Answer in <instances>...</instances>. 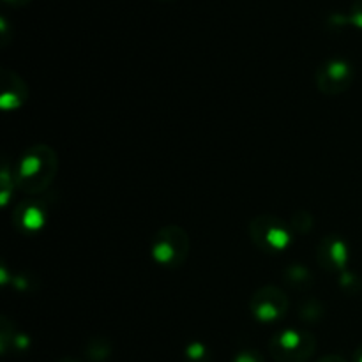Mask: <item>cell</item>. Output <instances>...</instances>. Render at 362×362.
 Returning <instances> with one entry per match:
<instances>
[{"instance_id":"cell-22","label":"cell","mask_w":362,"mask_h":362,"mask_svg":"<svg viewBox=\"0 0 362 362\" xmlns=\"http://www.w3.org/2000/svg\"><path fill=\"white\" fill-rule=\"evenodd\" d=\"M57 362H80L78 359H73V357H64V359L57 361Z\"/></svg>"},{"instance_id":"cell-6","label":"cell","mask_w":362,"mask_h":362,"mask_svg":"<svg viewBox=\"0 0 362 362\" xmlns=\"http://www.w3.org/2000/svg\"><path fill=\"white\" fill-rule=\"evenodd\" d=\"M356 78L352 64L345 59H329L318 67L317 87L325 95H338L349 90Z\"/></svg>"},{"instance_id":"cell-3","label":"cell","mask_w":362,"mask_h":362,"mask_svg":"<svg viewBox=\"0 0 362 362\" xmlns=\"http://www.w3.org/2000/svg\"><path fill=\"white\" fill-rule=\"evenodd\" d=\"M317 350V338L303 329H283L269 341V352L276 362H308Z\"/></svg>"},{"instance_id":"cell-11","label":"cell","mask_w":362,"mask_h":362,"mask_svg":"<svg viewBox=\"0 0 362 362\" xmlns=\"http://www.w3.org/2000/svg\"><path fill=\"white\" fill-rule=\"evenodd\" d=\"M113 345L108 338L105 336H95L90 338L85 345V356L88 357V361L92 362H105L112 356Z\"/></svg>"},{"instance_id":"cell-17","label":"cell","mask_w":362,"mask_h":362,"mask_svg":"<svg viewBox=\"0 0 362 362\" xmlns=\"http://www.w3.org/2000/svg\"><path fill=\"white\" fill-rule=\"evenodd\" d=\"M232 362H265V359L258 350H243L233 357Z\"/></svg>"},{"instance_id":"cell-10","label":"cell","mask_w":362,"mask_h":362,"mask_svg":"<svg viewBox=\"0 0 362 362\" xmlns=\"http://www.w3.org/2000/svg\"><path fill=\"white\" fill-rule=\"evenodd\" d=\"M0 341H2V354L6 356L9 350L23 352L30 346V339L27 334H21L16 331V327L7 322V318H2V332H0Z\"/></svg>"},{"instance_id":"cell-21","label":"cell","mask_w":362,"mask_h":362,"mask_svg":"<svg viewBox=\"0 0 362 362\" xmlns=\"http://www.w3.org/2000/svg\"><path fill=\"white\" fill-rule=\"evenodd\" d=\"M354 362H362V345L357 346V350L354 352Z\"/></svg>"},{"instance_id":"cell-13","label":"cell","mask_w":362,"mask_h":362,"mask_svg":"<svg viewBox=\"0 0 362 362\" xmlns=\"http://www.w3.org/2000/svg\"><path fill=\"white\" fill-rule=\"evenodd\" d=\"M184 356H186L187 362H211V352L200 341L189 343L184 350Z\"/></svg>"},{"instance_id":"cell-15","label":"cell","mask_w":362,"mask_h":362,"mask_svg":"<svg viewBox=\"0 0 362 362\" xmlns=\"http://www.w3.org/2000/svg\"><path fill=\"white\" fill-rule=\"evenodd\" d=\"M339 286H341L346 293H352V296H356V293H359V290H361V281L356 274L345 271L339 274Z\"/></svg>"},{"instance_id":"cell-23","label":"cell","mask_w":362,"mask_h":362,"mask_svg":"<svg viewBox=\"0 0 362 362\" xmlns=\"http://www.w3.org/2000/svg\"><path fill=\"white\" fill-rule=\"evenodd\" d=\"M165 2H168V0H165Z\"/></svg>"},{"instance_id":"cell-5","label":"cell","mask_w":362,"mask_h":362,"mask_svg":"<svg viewBox=\"0 0 362 362\" xmlns=\"http://www.w3.org/2000/svg\"><path fill=\"white\" fill-rule=\"evenodd\" d=\"M288 297L278 286H264L258 292H255V296L250 300L251 315L258 324L264 325L283 320V317L288 311Z\"/></svg>"},{"instance_id":"cell-9","label":"cell","mask_w":362,"mask_h":362,"mask_svg":"<svg viewBox=\"0 0 362 362\" xmlns=\"http://www.w3.org/2000/svg\"><path fill=\"white\" fill-rule=\"evenodd\" d=\"M2 95H0V106L6 112L18 110L28 98V88L25 81L16 73L4 71L2 73Z\"/></svg>"},{"instance_id":"cell-12","label":"cell","mask_w":362,"mask_h":362,"mask_svg":"<svg viewBox=\"0 0 362 362\" xmlns=\"http://www.w3.org/2000/svg\"><path fill=\"white\" fill-rule=\"evenodd\" d=\"M285 279L292 288L303 290L310 288L311 281H313V274H311L306 265L293 264L285 271Z\"/></svg>"},{"instance_id":"cell-8","label":"cell","mask_w":362,"mask_h":362,"mask_svg":"<svg viewBox=\"0 0 362 362\" xmlns=\"http://www.w3.org/2000/svg\"><path fill=\"white\" fill-rule=\"evenodd\" d=\"M46 218H48V212H46L45 204L35 198H28L14 209L13 223L18 232L23 235H35L45 228Z\"/></svg>"},{"instance_id":"cell-14","label":"cell","mask_w":362,"mask_h":362,"mask_svg":"<svg viewBox=\"0 0 362 362\" xmlns=\"http://www.w3.org/2000/svg\"><path fill=\"white\" fill-rule=\"evenodd\" d=\"M299 315L304 322H317L324 317V308L320 306V303H318V300L310 299V300H306L303 306H300Z\"/></svg>"},{"instance_id":"cell-16","label":"cell","mask_w":362,"mask_h":362,"mask_svg":"<svg viewBox=\"0 0 362 362\" xmlns=\"http://www.w3.org/2000/svg\"><path fill=\"white\" fill-rule=\"evenodd\" d=\"M292 226L297 230V232L308 233L311 228H313V218H311L306 211H299L297 214H293Z\"/></svg>"},{"instance_id":"cell-1","label":"cell","mask_w":362,"mask_h":362,"mask_svg":"<svg viewBox=\"0 0 362 362\" xmlns=\"http://www.w3.org/2000/svg\"><path fill=\"white\" fill-rule=\"evenodd\" d=\"M59 170V158L48 145H34L18 159L13 170L14 184L20 191L35 197L52 186Z\"/></svg>"},{"instance_id":"cell-18","label":"cell","mask_w":362,"mask_h":362,"mask_svg":"<svg viewBox=\"0 0 362 362\" xmlns=\"http://www.w3.org/2000/svg\"><path fill=\"white\" fill-rule=\"evenodd\" d=\"M349 21L352 25H356L357 28H362V0H356V2L352 4Z\"/></svg>"},{"instance_id":"cell-19","label":"cell","mask_w":362,"mask_h":362,"mask_svg":"<svg viewBox=\"0 0 362 362\" xmlns=\"http://www.w3.org/2000/svg\"><path fill=\"white\" fill-rule=\"evenodd\" d=\"M4 2L9 4V6H13V7H23V6H28L32 0H4Z\"/></svg>"},{"instance_id":"cell-4","label":"cell","mask_w":362,"mask_h":362,"mask_svg":"<svg viewBox=\"0 0 362 362\" xmlns=\"http://www.w3.org/2000/svg\"><path fill=\"white\" fill-rule=\"evenodd\" d=\"M250 237L258 250L269 255H279L292 244V230L279 218L262 214L251 221Z\"/></svg>"},{"instance_id":"cell-20","label":"cell","mask_w":362,"mask_h":362,"mask_svg":"<svg viewBox=\"0 0 362 362\" xmlns=\"http://www.w3.org/2000/svg\"><path fill=\"white\" fill-rule=\"evenodd\" d=\"M317 362H346V361L343 359V357H339V356H327V357H324V359H320Z\"/></svg>"},{"instance_id":"cell-7","label":"cell","mask_w":362,"mask_h":362,"mask_svg":"<svg viewBox=\"0 0 362 362\" xmlns=\"http://www.w3.org/2000/svg\"><path fill=\"white\" fill-rule=\"evenodd\" d=\"M318 264L329 272H345L350 264L349 244L338 235H327L320 240L317 250Z\"/></svg>"},{"instance_id":"cell-2","label":"cell","mask_w":362,"mask_h":362,"mask_svg":"<svg viewBox=\"0 0 362 362\" xmlns=\"http://www.w3.org/2000/svg\"><path fill=\"white\" fill-rule=\"evenodd\" d=\"M189 235L179 225H166L158 230L151 244V257L159 267L179 269L189 257Z\"/></svg>"}]
</instances>
